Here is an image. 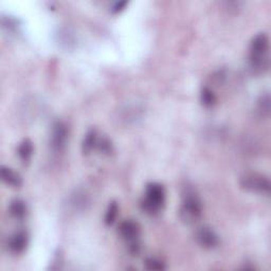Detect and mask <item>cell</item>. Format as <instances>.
<instances>
[{
    "label": "cell",
    "mask_w": 271,
    "mask_h": 271,
    "mask_svg": "<svg viewBox=\"0 0 271 271\" xmlns=\"http://www.w3.org/2000/svg\"><path fill=\"white\" fill-rule=\"evenodd\" d=\"M250 65L255 72H264L269 67V37L259 33L253 37L250 44Z\"/></svg>",
    "instance_id": "1"
},
{
    "label": "cell",
    "mask_w": 271,
    "mask_h": 271,
    "mask_svg": "<svg viewBox=\"0 0 271 271\" xmlns=\"http://www.w3.org/2000/svg\"><path fill=\"white\" fill-rule=\"evenodd\" d=\"M166 204V190L164 186L157 182L148 183L142 200V209L149 215H157Z\"/></svg>",
    "instance_id": "2"
},
{
    "label": "cell",
    "mask_w": 271,
    "mask_h": 271,
    "mask_svg": "<svg viewBox=\"0 0 271 271\" xmlns=\"http://www.w3.org/2000/svg\"><path fill=\"white\" fill-rule=\"evenodd\" d=\"M202 215V203L196 194L188 192L184 195L179 209V218L182 223L193 225L197 223Z\"/></svg>",
    "instance_id": "3"
},
{
    "label": "cell",
    "mask_w": 271,
    "mask_h": 271,
    "mask_svg": "<svg viewBox=\"0 0 271 271\" xmlns=\"http://www.w3.org/2000/svg\"><path fill=\"white\" fill-rule=\"evenodd\" d=\"M118 232L122 240L128 244L131 251L138 252L140 248V235H141L140 225L136 221L126 220L119 226Z\"/></svg>",
    "instance_id": "4"
},
{
    "label": "cell",
    "mask_w": 271,
    "mask_h": 271,
    "mask_svg": "<svg viewBox=\"0 0 271 271\" xmlns=\"http://www.w3.org/2000/svg\"><path fill=\"white\" fill-rule=\"evenodd\" d=\"M241 187L249 192L258 194L270 193V181L269 179L257 173H249L242 177Z\"/></svg>",
    "instance_id": "5"
},
{
    "label": "cell",
    "mask_w": 271,
    "mask_h": 271,
    "mask_svg": "<svg viewBox=\"0 0 271 271\" xmlns=\"http://www.w3.org/2000/svg\"><path fill=\"white\" fill-rule=\"evenodd\" d=\"M68 128L67 125L63 122H57L53 125L51 134V145L52 148L57 151H62L66 146L68 140Z\"/></svg>",
    "instance_id": "6"
},
{
    "label": "cell",
    "mask_w": 271,
    "mask_h": 271,
    "mask_svg": "<svg viewBox=\"0 0 271 271\" xmlns=\"http://www.w3.org/2000/svg\"><path fill=\"white\" fill-rule=\"evenodd\" d=\"M196 240L198 244L205 249H214L220 244L219 235L209 227L199 228L196 232Z\"/></svg>",
    "instance_id": "7"
},
{
    "label": "cell",
    "mask_w": 271,
    "mask_h": 271,
    "mask_svg": "<svg viewBox=\"0 0 271 271\" xmlns=\"http://www.w3.org/2000/svg\"><path fill=\"white\" fill-rule=\"evenodd\" d=\"M28 234L25 231H19L14 233L9 238L8 248L14 254L23 253L28 246Z\"/></svg>",
    "instance_id": "8"
},
{
    "label": "cell",
    "mask_w": 271,
    "mask_h": 271,
    "mask_svg": "<svg viewBox=\"0 0 271 271\" xmlns=\"http://www.w3.org/2000/svg\"><path fill=\"white\" fill-rule=\"evenodd\" d=\"M2 179L6 184L12 188H19L21 183H23V180H21L18 173L8 167L2 168Z\"/></svg>",
    "instance_id": "9"
},
{
    "label": "cell",
    "mask_w": 271,
    "mask_h": 271,
    "mask_svg": "<svg viewBox=\"0 0 271 271\" xmlns=\"http://www.w3.org/2000/svg\"><path fill=\"white\" fill-rule=\"evenodd\" d=\"M9 212L15 220H24L28 214V207L24 200L14 199L10 202Z\"/></svg>",
    "instance_id": "10"
},
{
    "label": "cell",
    "mask_w": 271,
    "mask_h": 271,
    "mask_svg": "<svg viewBox=\"0 0 271 271\" xmlns=\"http://www.w3.org/2000/svg\"><path fill=\"white\" fill-rule=\"evenodd\" d=\"M17 154H18V157L21 160V162H23V164H25V165L29 164L32 155H33V144H32L30 140L26 139L18 145Z\"/></svg>",
    "instance_id": "11"
},
{
    "label": "cell",
    "mask_w": 271,
    "mask_h": 271,
    "mask_svg": "<svg viewBox=\"0 0 271 271\" xmlns=\"http://www.w3.org/2000/svg\"><path fill=\"white\" fill-rule=\"evenodd\" d=\"M97 142H99V141H97V134L95 131H90L87 133V135L85 136L84 138V141H83V151H84V154H89L90 151L96 147L97 145Z\"/></svg>",
    "instance_id": "12"
},
{
    "label": "cell",
    "mask_w": 271,
    "mask_h": 271,
    "mask_svg": "<svg viewBox=\"0 0 271 271\" xmlns=\"http://www.w3.org/2000/svg\"><path fill=\"white\" fill-rule=\"evenodd\" d=\"M118 203L116 201H112L110 203V205H108V208L106 210V213H105V224L111 226L115 223L116 219H117V215H118Z\"/></svg>",
    "instance_id": "13"
},
{
    "label": "cell",
    "mask_w": 271,
    "mask_h": 271,
    "mask_svg": "<svg viewBox=\"0 0 271 271\" xmlns=\"http://www.w3.org/2000/svg\"><path fill=\"white\" fill-rule=\"evenodd\" d=\"M200 100L205 107H211L216 102V96L210 88L204 87L200 93Z\"/></svg>",
    "instance_id": "14"
},
{
    "label": "cell",
    "mask_w": 271,
    "mask_h": 271,
    "mask_svg": "<svg viewBox=\"0 0 271 271\" xmlns=\"http://www.w3.org/2000/svg\"><path fill=\"white\" fill-rule=\"evenodd\" d=\"M145 268L147 270H165L166 269V265L165 263L161 261L159 258L156 257H148L145 259L144 262Z\"/></svg>",
    "instance_id": "15"
},
{
    "label": "cell",
    "mask_w": 271,
    "mask_h": 271,
    "mask_svg": "<svg viewBox=\"0 0 271 271\" xmlns=\"http://www.w3.org/2000/svg\"><path fill=\"white\" fill-rule=\"evenodd\" d=\"M258 108H259V111H261L262 114L269 115V112H270V97H269V94L263 95L261 97V100L258 101Z\"/></svg>",
    "instance_id": "16"
},
{
    "label": "cell",
    "mask_w": 271,
    "mask_h": 271,
    "mask_svg": "<svg viewBox=\"0 0 271 271\" xmlns=\"http://www.w3.org/2000/svg\"><path fill=\"white\" fill-rule=\"evenodd\" d=\"M127 5L126 2H120V3H117L116 6L113 8V12L114 13H119L120 11H122L124 9V7Z\"/></svg>",
    "instance_id": "17"
}]
</instances>
